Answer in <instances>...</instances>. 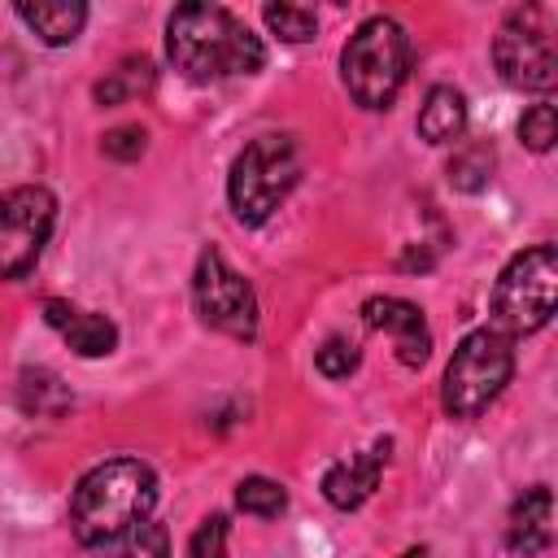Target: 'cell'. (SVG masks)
Instances as JSON below:
<instances>
[{
  "label": "cell",
  "mask_w": 558,
  "mask_h": 558,
  "mask_svg": "<svg viewBox=\"0 0 558 558\" xmlns=\"http://www.w3.org/2000/svg\"><path fill=\"white\" fill-rule=\"evenodd\" d=\"M157 506V475L140 458L92 466L70 497V532L78 545H118Z\"/></svg>",
  "instance_id": "cell-2"
},
{
  "label": "cell",
  "mask_w": 558,
  "mask_h": 558,
  "mask_svg": "<svg viewBox=\"0 0 558 558\" xmlns=\"http://www.w3.org/2000/svg\"><path fill=\"white\" fill-rule=\"evenodd\" d=\"M301 179V153L292 135H257L240 148L227 179L231 214L244 227H262L296 187Z\"/></svg>",
  "instance_id": "cell-4"
},
{
  "label": "cell",
  "mask_w": 558,
  "mask_h": 558,
  "mask_svg": "<svg viewBox=\"0 0 558 558\" xmlns=\"http://www.w3.org/2000/svg\"><path fill=\"white\" fill-rule=\"evenodd\" d=\"M262 17H266V26H270L279 39H288V44H305V39H314V31H318L314 9H305V4H266Z\"/></svg>",
  "instance_id": "cell-20"
},
{
  "label": "cell",
  "mask_w": 558,
  "mask_h": 558,
  "mask_svg": "<svg viewBox=\"0 0 558 558\" xmlns=\"http://www.w3.org/2000/svg\"><path fill=\"white\" fill-rule=\"evenodd\" d=\"M235 506H240L244 514H257V519H275V514H283V506H288V493H283L275 480H266V475H244V480L235 484Z\"/></svg>",
  "instance_id": "cell-18"
},
{
  "label": "cell",
  "mask_w": 558,
  "mask_h": 558,
  "mask_svg": "<svg viewBox=\"0 0 558 558\" xmlns=\"http://www.w3.org/2000/svg\"><path fill=\"white\" fill-rule=\"evenodd\" d=\"M192 301H196V314H201L205 327H214L222 336H235V340L257 336V296H253L248 279L240 270H231L218 248H205L196 257Z\"/></svg>",
  "instance_id": "cell-8"
},
{
  "label": "cell",
  "mask_w": 558,
  "mask_h": 558,
  "mask_svg": "<svg viewBox=\"0 0 558 558\" xmlns=\"http://www.w3.org/2000/svg\"><path fill=\"white\" fill-rule=\"evenodd\" d=\"M401 558H432V554H427V549H405Z\"/></svg>",
  "instance_id": "cell-26"
},
{
  "label": "cell",
  "mask_w": 558,
  "mask_h": 558,
  "mask_svg": "<svg viewBox=\"0 0 558 558\" xmlns=\"http://www.w3.org/2000/svg\"><path fill=\"white\" fill-rule=\"evenodd\" d=\"M405 70H410V35L397 17H366L340 52L344 87L362 109H388L405 83Z\"/></svg>",
  "instance_id": "cell-3"
},
{
  "label": "cell",
  "mask_w": 558,
  "mask_h": 558,
  "mask_svg": "<svg viewBox=\"0 0 558 558\" xmlns=\"http://www.w3.org/2000/svg\"><path fill=\"white\" fill-rule=\"evenodd\" d=\"M44 323L78 353V357H105L118 349V327L105 318V314H92L74 301H61V296H48L44 301Z\"/></svg>",
  "instance_id": "cell-11"
},
{
  "label": "cell",
  "mask_w": 558,
  "mask_h": 558,
  "mask_svg": "<svg viewBox=\"0 0 558 558\" xmlns=\"http://www.w3.org/2000/svg\"><path fill=\"white\" fill-rule=\"evenodd\" d=\"M144 126H113V131H105V140H100V148H105V157H113V161H135L140 153H144Z\"/></svg>",
  "instance_id": "cell-25"
},
{
  "label": "cell",
  "mask_w": 558,
  "mask_h": 558,
  "mask_svg": "<svg viewBox=\"0 0 558 558\" xmlns=\"http://www.w3.org/2000/svg\"><path fill=\"white\" fill-rule=\"evenodd\" d=\"M57 222V201L48 187H13L0 196V279H22Z\"/></svg>",
  "instance_id": "cell-9"
},
{
  "label": "cell",
  "mask_w": 558,
  "mask_h": 558,
  "mask_svg": "<svg viewBox=\"0 0 558 558\" xmlns=\"http://www.w3.org/2000/svg\"><path fill=\"white\" fill-rule=\"evenodd\" d=\"M227 532H231L227 514H209V519L192 532V541H187V558H227Z\"/></svg>",
  "instance_id": "cell-24"
},
{
  "label": "cell",
  "mask_w": 558,
  "mask_h": 558,
  "mask_svg": "<svg viewBox=\"0 0 558 558\" xmlns=\"http://www.w3.org/2000/svg\"><path fill=\"white\" fill-rule=\"evenodd\" d=\"M384 462H388V440H379V445L366 449V453H349V458L331 462L327 475H323V497H327L336 510H357V506L379 488Z\"/></svg>",
  "instance_id": "cell-12"
},
{
  "label": "cell",
  "mask_w": 558,
  "mask_h": 558,
  "mask_svg": "<svg viewBox=\"0 0 558 558\" xmlns=\"http://www.w3.org/2000/svg\"><path fill=\"white\" fill-rule=\"evenodd\" d=\"M466 131V96L449 83H436L418 109V135L427 144H453Z\"/></svg>",
  "instance_id": "cell-15"
},
{
  "label": "cell",
  "mask_w": 558,
  "mask_h": 558,
  "mask_svg": "<svg viewBox=\"0 0 558 558\" xmlns=\"http://www.w3.org/2000/svg\"><path fill=\"white\" fill-rule=\"evenodd\" d=\"M510 375H514V340L497 327H475L471 336H462V344L445 366V392H440L445 414L475 418L501 397Z\"/></svg>",
  "instance_id": "cell-5"
},
{
  "label": "cell",
  "mask_w": 558,
  "mask_h": 558,
  "mask_svg": "<svg viewBox=\"0 0 558 558\" xmlns=\"http://www.w3.org/2000/svg\"><path fill=\"white\" fill-rule=\"evenodd\" d=\"M153 87V61L148 57H122L100 83H96V100L100 105H122V100H131V96H140V92H148Z\"/></svg>",
  "instance_id": "cell-16"
},
{
  "label": "cell",
  "mask_w": 558,
  "mask_h": 558,
  "mask_svg": "<svg viewBox=\"0 0 558 558\" xmlns=\"http://www.w3.org/2000/svg\"><path fill=\"white\" fill-rule=\"evenodd\" d=\"M493 65L519 92H549L558 83L554 9L549 4L510 9L497 39H493Z\"/></svg>",
  "instance_id": "cell-7"
},
{
  "label": "cell",
  "mask_w": 558,
  "mask_h": 558,
  "mask_svg": "<svg viewBox=\"0 0 558 558\" xmlns=\"http://www.w3.org/2000/svg\"><path fill=\"white\" fill-rule=\"evenodd\" d=\"M554 541V493L545 484L527 488L514 506H510V523H506V545L523 558L545 554Z\"/></svg>",
  "instance_id": "cell-13"
},
{
  "label": "cell",
  "mask_w": 558,
  "mask_h": 558,
  "mask_svg": "<svg viewBox=\"0 0 558 558\" xmlns=\"http://www.w3.org/2000/svg\"><path fill=\"white\" fill-rule=\"evenodd\" d=\"M362 323L375 327V331H384V336H392L401 366L414 371V366L427 362L432 331H427V318H423L418 305H410L401 296H371V301H362Z\"/></svg>",
  "instance_id": "cell-10"
},
{
  "label": "cell",
  "mask_w": 558,
  "mask_h": 558,
  "mask_svg": "<svg viewBox=\"0 0 558 558\" xmlns=\"http://www.w3.org/2000/svg\"><path fill=\"white\" fill-rule=\"evenodd\" d=\"M493 166H497V153L493 144H462L453 157H449V183L458 192H484L488 179H493Z\"/></svg>",
  "instance_id": "cell-17"
},
{
  "label": "cell",
  "mask_w": 558,
  "mask_h": 558,
  "mask_svg": "<svg viewBox=\"0 0 558 558\" xmlns=\"http://www.w3.org/2000/svg\"><path fill=\"white\" fill-rule=\"evenodd\" d=\"M113 558H170V536H166L161 523L144 519L140 527H131V532L122 536V549H118Z\"/></svg>",
  "instance_id": "cell-21"
},
{
  "label": "cell",
  "mask_w": 558,
  "mask_h": 558,
  "mask_svg": "<svg viewBox=\"0 0 558 558\" xmlns=\"http://www.w3.org/2000/svg\"><path fill=\"white\" fill-rule=\"evenodd\" d=\"M65 401H70V392L61 388V379L52 371H26L22 375V410L57 414V410H65Z\"/></svg>",
  "instance_id": "cell-19"
},
{
  "label": "cell",
  "mask_w": 558,
  "mask_h": 558,
  "mask_svg": "<svg viewBox=\"0 0 558 558\" xmlns=\"http://www.w3.org/2000/svg\"><path fill=\"white\" fill-rule=\"evenodd\" d=\"M357 344L353 340H344V336H327L323 340V349L314 353V362H318V371L327 375V379H349L353 371H357Z\"/></svg>",
  "instance_id": "cell-22"
},
{
  "label": "cell",
  "mask_w": 558,
  "mask_h": 558,
  "mask_svg": "<svg viewBox=\"0 0 558 558\" xmlns=\"http://www.w3.org/2000/svg\"><path fill=\"white\" fill-rule=\"evenodd\" d=\"M558 296V253L554 244H532L501 270L493 288V327L514 336H532L549 323Z\"/></svg>",
  "instance_id": "cell-6"
},
{
  "label": "cell",
  "mask_w": 558,
  "mask_h": 558,
  "mask_svg": "<svg viewBox=\"0 0 558 558\" xmlns=\"http://www.w3.org/2000/svg\"><path fill=\"white\" fill-rule=\"evenodd\" d=\"M166 57L192 83L240 78L266 65L262 39L222 4H179L166 22Z\"/></svg>",
  "instance_id": "cell-1"
},
{
  "label": "cell",
  "mask_w": 558,
  "mask_h": 558,
  "mask_svg": "<svg viewBox=\"0 0 558 558\" xmlns=\"http://www.w3.org/2000/svg\"><path fill=\"white\" fill-rule=\"evenodd\" d=\"M13 13H17V17L39 35V44H48V48L74 44L78 31H83V22H87V4H78V0H35V4L22 0Z\"/></svg>",
  "instance_id": "cell-14"
},
{
  "label": "cell",
  "mask_w": 558,
  "mask_h": 558,
  "mask_svg": "<svg viewBox=\"0 0 558 558\" xmlns=\"http://www.w3.org/2000/svg\"><path fill=\"white\" fill-rule=\"evenodd\" d=\"M519 140H523L532 153H549V148H554V105H549V100L532 105V109L519 118Z\"/></svg>",
  "instance_id": "cell-23"
}]
</instances>
